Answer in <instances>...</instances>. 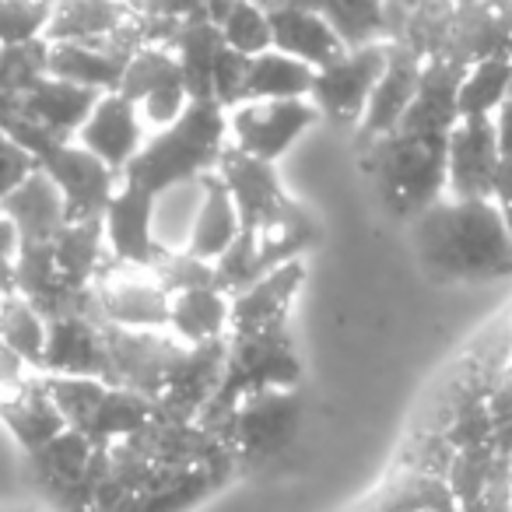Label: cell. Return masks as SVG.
Wrapping results in <instances>:
<instances>
[{
	"label": "cell",
	"mask_w": 512,
	"mask_h": 512,
	"mask_svg": "<svg viewBox=\"0 0 512 512\" xmlns=\"http://www.w3.org/2000/svg\"><path fill=\"white\" fill-rule=\"evenodd\" d=\"M53 0H0V43L46 39Z\"/></svg>",
	"instance_id": "39"
},
{
	"label": "cell",
	"mask_w": 512,
	"mask_h": 512,
	"mask_svg": "<svg viewBox=\"0 0 512 512\" xmlns=\"http://www.w3.org/2000/svg\"><path fill=\"white\" fill-rule=\"evenodd\" d=\"M0 337H4V344H8L32 372H43L46 316L39 313L25 295H18V292L0 295Z\"/></svg>",
	"instance_id": "34"
},
{
	"label": "cell",
	"mask_w": 512,
	"mask_h": 512,
	"mask_svg": "<svg viewBox=\"0 0 512 512\" xmlns=\"http://www.w3.org/2000/svg\"><path fill=\"white\" fill-rule=\"evenodd\" d=\"M299 418L302 407L295 390H260L242 397L232 414V432H228L239 467L249 470L278 460L292 446Z\"/></svg>",
	"instance_id": "4"
},
{
	"label": "cell",
	"mask_w": 512,
	"mask_h": 512,
	"mask_svg": "<svg viewBox=\"0 0 512 512\" xmlns=\"http://www.w3.org/2000/svg\"><path fill=\"white\" fill-rule=\"evenodd\" d=\"M43 372L46 376H99L109 383V348L102 323L92 316L46 320Z\"/></svg>",
	"instance_id": "17"
},
{
	"label": "cell",
	"mask_w": 512,
	"mask_h": 512,
	"mask_svg": "<svg viewBox=\"0 0 512 512\" xmlns=\"http://www.w3.org/2000/svg\"><path fill=\"white\" fill-rule=\"evenodd\" d=\"M386 50H390V43L348 46L330 64L316 67L313 92H309L316 113L337 127H358L372 88L386 67Z\"/></svg>",
	"instance_id": "5"
},
{
	"label": "cell",
	"mask_w": 512,
	"mask_h": 512,
	"mask_svg": "<svg viewBox=\"0 0 512 512\" xmlns=\"http://www.w3.org/2000/svg\"><path fill=\"white\" fill-rule=\"evenodd\" d=\"M239 211L232 204V193L221 183L218 172H207L200 179V197H197V214H193V225L186 232V253L200 256V260H218L228 246L239 235Z\"/></svg>",
	"instance_id": "25"
},
{
	"label": "cell",
	"mask_w": 512,
	"mask_h": 512,
	"mask_svg": "<svg viewBox=\"0 0 512 512\" xmlns=\"http://www.w3.org/2000/svg\"><path fill=\"white\" fill-rule=\"evenodd\" d=\"M0 425L8 428L11 439L22 446V453H32L53 435L64 432L67 421L46 390L43 372H32L18 383L0 386Z\"/></svg>",
	"instance_id": "19"
},
{
	"label": "cell",
	"mask_w": 512,
	"mask_h": 512,
	"mask_svg": "<svg viewBox=\"0 0 512 512\" xmlns=\"http://www.w3.org/2000/svg\"><path fill=\"white\" fill-rule=\"evenodd\" d=\"M134 15L123 0H53L46 39H109Z\"/></svg>",
	"instance_id": "30"
},
{
	"label": "cell",
	"mask_w": 512,
	"mask_h": 512,
	"mask_svg": "<svg viewBox=\"0 0 512 512\" xmlns=\"http://www.w3.org/2000/svg\"><path fill=\"white\" fill-rule=\"evenodd\" d=\"M228 144V113L214 99H190L179 120L169 127L151 130L148 141L123 169L120 179L144 186L148 193L176 190V186L197 183L200 176L218 169V158Z\"/></svg>",
	"instance_id": "2"
},
{
	"label": "cell",
	"mask_w": 512,
	"mask_h": 512,
	"mask_svg": "<svg viewBox=\"0 0 512 512\" xmlns=\"http://www.w3.org/2000/svg\"><path fill=\"white\" fill-rule=\"evenodd\" d=\"M148 123H144L141 109L120 92H102L95 99L88 120L81 123L78 137L74 141L81 148H88L92 155H99L109 169H116L123 176L134 155L141 151V144L148 141Z\"/></svg>",
	"instance_id": "15"
},
{
	"label": "cell",
	"mask_w": 512,
	"mask_h": 512,
	"mask_svg": "<svg viewBox=\"0 0 512 512\" xmlns=\"http://www.w3.org/2000/svg\"><path fill=\"white\" fill-rule=\"evenodd\" d=\"M214 25H218L225 46H232L235 53H246V57H256V53L274 46L271 15L256 0H228V8L221 11V18Z\"/></svg>",
	"instance_id": "36"
},
{
	"label": "cell",
	"mask_w": 512,
	"mask_h": 512,
	"mask_svg": "<svg viewBox=\"0 0 512 512\" xmlns=\"http://www.w3.org/2000/svg\"><path fill=\"white\" fill-rule=\"evenodd\" d=\"M228 316H232V295L221 292L218 285L186 288L172 295L169 330L183 344L218 341L228 337Z\"/></svg>",
	"instance_id": "28"
},
{
	"label": "cell",
	"mask_w": 512,
	"mask_h": 512,
	"mask_svg": "<svg viewBox=\"0 0 512 512\" xmlns=\"http://www.w3.org/2000/svg\"><path fill=\"white\" fill-rule=\"evenodd\" d=\"M0 211L11 218L22 246L53 242L60 228L67 225V204L60 197L57 183L43 169H36L22 186H15L8 197L0 200Z\"/></svg>",
	"instance_id": "22"
},
{
	"label": "cell",
	"mask_w": 512,
	"mask_h": 512,
	"mask_svg": "<svg viewBox=\"0 0 512 512\" xmlns=\"http://www.w3.org/2000/svg\"><path fill=\"white\" fill-rule=\"evenodd\" d=\"M158 197L144 186L120 179L116 193L102 211V235L116 264L127 267H155L165 246L158 239Z\"/></svg>",
	"instance_id": "9"
},
{
	"label": "cell",
	"mask_w": 512,
	"mask_h": 512,
	"mask_svg": "<svg viewBox=\"0 0 512 512\" xmlns=\"http://www.w3.org/2000/svg\"><path fill=\"white\" fill-rule=\"evenodd\" d=\"M25 376H32V369L8 348V344H4V337H0V386H11Z\"/></svg>",
	"instance_id": "44"
},
{
	"label": "cell",
	"mask_w": 512,
	"mask_h": 512,
	"mask_svg": "<svg viewBox=\"0 0 512 512\" xmlns=\"http://www.w3.org/2000/svg\"><path fill=\"white\" fill-rule=\"evenodd\" d=\"M36 169H39L36 158H32L8 130H0V200L8 197L15 186H22Z\"/></svg>",
	"instance_id": "42"
},
{
	"label": "cell",
	"mask_w": 512,
	"mask_h": 512,
	"mask_svg": "<svg viewBox=\"0 0 512 512\" xmlns=\"http://www.w3.org/2000/svg\"><path fill=\"white\" fill-rule=\"evenodd\" d=\"M267 15H271L274 50L306 60L309 67L330 64L337 53L348 50L334 32V25L309 4H278V8H267Z\"/></svg>",
	"instance_id": "23"
},
{
	"label": "cell",
	"mask_w": 512,
	"mask_h": 512,
	"mask_svg": "<svg viewBox=\"0 0 512 512\" xmlns=\"http://www.w3.org/2000/svg\"><path fill=\"white\" fill-rule=\"evenodd\" d=\"M460 78L463 64L425 60L418 92H414L397 130H407V134H449L453 123L460 120Z\"/></svg>",
	"instance_id": "20"
},
{
	"label": "cell",
	"mask_w": 512,
	"mask_h": 512,
	"mask_svg": "<svg viewBox=\"0 0 512 512\" xmlns=\"http://www.w3.org/2000/svg\"><path fill=\"white\" fill-rule=\"evenodd\" d=\"M495 134H498V179L491 197L502 207L505 221L512 228V88H509V99L495 113Z\"/></svg>",
	"instance_id": "40"
},
{
	"label": "cell",
	"mask_w": 512,
	"mask_h": 512,
	"mask_svg": "<svg viewBox=\"0 0 512 512\" xmlns=\"http://www.w3.org/2000/svg\"><path fill=\"white\" fill-rule=\"evenodd\" d=\"M495 179V116H460L446 137V197H491Z\"/></svg>",
	"instance_id": "13"
},
{
	"label": "cell",
	"mask_w": 512,
	"mask_h": 512,
	"mask_svg": "<svg viewBox=\"0 0 512 512\" xmlns=\"http://www.w3.org/2000/svg\"><path fill=\"white\" fill-rule=\"evenodd\" d=\"M46 390H50L53 404L60 407L67 428H78V432H88L95 411H99L102 397H106L109 383L99 376H46Z\"/></svg>",
	"instance_id": "37"
},
{
	"label": "cell",
	"mask_w": 512,
	"mask_h": 512,
	"mask_svg": "<svg viewBox=\"0 0 512 512\" xmlns=\"http://www.w3.org/2000/svg\"><path fill=\"white\" fill-rule=\"evenodd\" d=\"M116 92L127 95V99L141 109L148 130L169 127V123L179 120L183 109L190 106V92H186L176 53L162 43H144L141 50L127 60Z\"/></svg>",
	"instance_id": "7"
},
{
	"label": "cell",
	"mask_w": 512,
	"mask_h": 512,
	"mask_svg": "<svg viewBox=\"0 0 512 512\" xmlns=\"http://www.w3.org/2000/svg\"><path fill=\"white\" fill-rule=\"evenodd\" d=\"M446 137L390 130L362 141V169L393 218L411 221L446 197Z\"/></svg>",
	"instance_id": "3"
},
{
	"label": "cell",
	"mask_w": 512,
	"mask_h": 512,
	"mask_svg": "<svg viewBox=\"0 0 512 512\" xmlns=\"http://www.w3.org/2000/svg\"><path fill=\"white\" fill-rule=\"evenodd\" d=\"M123 4H130V8H134V11L141 8V0H123Z\"/></svg>",
	"instance_id": "45"
},
{
	"label": "cell",
	"mask_w": 512,
	"mask_h": 512,
	"mask_svg": "<svg viewBox=\"0 0 512 512\" xmlns=\"http://www.w3.org/2000/svg\"><path fill=\"white\" fill-rule=\"evenodd\" d=\"M46 74V39L0 43V95H22Z\"/></svg>",
	"instance_id": "38"
},
{
	"label": "cell",
	"mask_w": 512,
	"mask_h": 512,
	"mask_svg": "<svg viewBox=\"0 0 512 512\" xmlns=\"http://www.w3.org/2000/svg\"><path fill=\"white\" fill-rule=\"evenodd\" d=\"M221 46H225V39H221L218 25L207 18V11L179 22V32L169 50L176 53V64L183 71L190 99H214V64H218Z\"/></svg>",
	"instance_id": "26"
},
{
	"label": "cell",
	"mask_w": 512,
	"mask_h": 512,
	"mask_svg": "<svg viewBox=\"0 0 512 512\" xmlns=\"http://www.w3.org/2000/svg\"><path fill=\"white\" fill-rule=\"evenodd\" d=\"M102 323L127 330H169L172 295L162 288L151 267H127L109 256L106 271L95 281Z\"/></svg>",
	"instance_id": "8"
},
{
	"label": "cell",
	"mask_w": 512,
	"mask_h": 512,
	"mask_svg": "<svg viewBox=\"0 0 512 512\" xmlns=\"http://www.w3.org/2000/svg\"><path fill=\"white\" fill-rule=\"evenodd\" d=\"M228 481L235 477L225 470L200 467V463H183V467L155 463L141 488L116 512H193L221 488H228Z\"/></svg>",
	"instance_id": "16"
},
{
	"label": "cell",
	"mask_w": 512,
	"mask_h": 512,
	"mask_svg": "<svg viewBox=\"0 0 512 512\" xmlns=\"http://www.w3.org/2000/svg\"><path fill=\"white\" fill-rule=\"evenodd\" d=\"M246 71H249L246 53H235L232 46H221L218 64H214V88H211L218 106L232 109L246 99Z\"/></svg>",
	"instance_id": "41"
},
{
	"label": "cell",
	"mask_w": 512,
	"mask_h": 512,
	"mask_svg": "<svg viewBox=\"0 0 512 512\" xmlns=\"http://www.w3.org/2000/svg\"><path fill=\"white\" fill-rule=\"evenodd\" d=\"M228 113V144L264 162H278L316 120L313 99H246Z\"/></svg>",
	"instance_id": "6"
},
{
	"label": "cell",
	"mask_w": 512,
	"mask_h": 512,
	"mask_svg": "<svg viewBox=\"0 0 512 512\" xmlns=\"http://www.w3.org/2000/svg\"><path fill=\"white\" fill-rule=\"evenodd\" d=\"M18 249H22V239H18L15 225L4 211H0V292H15V264H18Z\"/></svg>",
	"instance_id": "43"
},
{
	"label": "cell",
	"mask_w": 512,
	"mask_h": 512,
	"mask_svg": "<svg viewBox=\"0 0 512 512\" xmlns=\"http://www.w3.org/2000/svg\"><path fill=\"white\" fill-rule=\"evenodd\" d=\"M407 225L432 278L474 285L512 274V228L495 197H439Z\"/></svg>",
	"instance_id": "1"
},
{
	"label": "cell",
	"mask_w": 512,
	"mask_h": 512,
	"mask_svg": "<svg viewBox=\"0 0 512 512\" xmlns=\"http://www.w3.org/2000/svg\"><path fill=\"white\" fill-rule=\"evenodd\" d=\"M313 78H316V67H309L306 60L288 57V53L271 46V50L249 57L246 99H309Z\"/></svg>",
	"instance_id": "31"
},
{
	"label": "cell",
	"mask_w": 512,
	"mask_h": 512,
	"mask_svg": "<svg viewBox=\"0 0 512 512\" xmlns=\"http://www.w3.org/2000/svg\"><path fill=\"white\" fill-rule=\"evenodd\" d=\"M302 281H306V264L302 260H288V264L267 271L264 278H256L249 288L232 295V316H228V334L232 330L264 327L274 320H288L295 295H299Z\"/></svg>",
	"instance_id": "24"
},
{
	"label": "cell",
	"mask_w": 512,
	"mask_h": 512,
	"mask_svg": "<svg viewBox=\"0 0 512 512\" xmlns=\"http://www.w3.org/2000/svg\"><path fill=\"white\" fill-rule=\"evenodd\" d=\"M421 67H425V57H418L411 46L390 43L386 67L379 74L376 88H372L362 123H358V137L362 141H372V137H383L390 130H397V123L404 120L407 106H411L414 92H418Z\"/></svg>",
	"instance_id": "18"
},
{
	"label": "cell",
	"mask_w": 512,
	"mask_h": 512,
	"mask_svg": "<svg viewBox=\"0 0 512 512\" xmlns=\"http://www.w3.org/2000/svg\"><path fill=\"white\" fill-rule=\"evenodd\" d=\"M99 95L102 92H95V88L43 74V78L32 81V85L18 95V106H22V113L32 116L39 127L50 130V134L64 137V141H74Z\"/></svg>",
	"instance_id": "21"
},
{
	"label": "cell",
	"mask_w": 512,
	"mask_h": 512,
	"mask_svg": "<svg viewBox=\"0 0 512 512\" xmlns=\"http://www.w3.org/2000/svg\"><path fill=\"white\" fill-rule=\"evenodd\" d=\"M225 358H228V337L183 344L176 365L165 376L162 393L155 397L158 414L179 421L197 418L211 404L214 393H218L221 379H225Z\"/></svg>",
	"instance_id": "12"
},
{
	"label": "cell",
	"mask_w": 512,
	"mask_h": 512,
	"mask_svg": "<svg viewBox=\"0 0 512 512\" xmlns=\"http://www.w3.org/2000/svg\"><path fill=\"white\" fill-rule=\"evenodd\" d=\"M102 330L109 348V383L141 390L155 400L183 341L172 330H127L116 323H102Z\"/></svg>",
	"instance_id": "10"
},
{
	"label": "cell",
	"mask_w": 512,
	"mask_h": 512,
	"mask_svg": "<svg viewBox=\"0 0 512 512\" xmlns=\"http://www.w3.org/2000/svg\"><path fill=\"white\" fill-rule=\"evenodd\" d=\"M39 169L57 183L60 197L67 204V221L102 218L109 197L120 186V172L109 169L99 155L81 148L78 141H60L39 158Z\"/></svg>",
	"instance_id": "11"
},
{
	"label": "cell",
	"mask_w": 512,
	"mask_h": 512,
	"mask_svg": "<svg viewBox=\"0 0 512 512\" xmlns=\"http://www.w3.org/2000/svg\"><path fill=\"white\" fill-rule=\"evenodd\" d=\"M512 88V53L481 57L463 67L460 116H495Z\"/></svg>",
	"instance_id": "33"
},
{
	"label": "cell",
	"mask_w": 512,
	"mask_h": 512,
	"mask_svg": "<svg viewBox=\"0 0 512 512\" xmlns=\"http://www.w3.org/2000/svg\"><path fill=\"white\" fill-rule=\"evenodd\" d=\"M306 4L334 25L344 46L386 43L383 0H306Z\"/></svg>",
	"instance_id": "35"
},
{
	"label": "cell",
	"mask_w": 512,
	"mask_h": 512,
	"mask_svg": "<svg viewBox=\"0 0 512 512\" xmlns=\"http://www.w3.org/2000/svg\"><path fill=\"white\" fill-rule=\"evenodd\" d=\"M214 172H218L221 183L232 193V204L239 211V225L253 228V232L278 218L288 200H292L285 193V186H281L278 172H274V162L246 155L235 144H225Z\"/></svg>",
	"instance_id": "14"
},
{
	"label": "cell",
	"mask_w": 512,
	"mask_h": 512,
	"mask_svg": "<svg viewBox=\"0 0 512 512\" xmlns=\"http://www.w3.org/2000/svg\"><path fill=\"white\" fill-rule=\"evenodd\" d=\"M376 512H460L456 495L449 488L446 474H435L425 467H404L400 463L397 474L379 488Z\"/></svg>",
	"instance_id": "29"
},
{
	"label": "cell",
	"mask_w": 512,
	"mask_h": 512,
	"mask_svg": "<svg viewBox=\"0 0 512 512\" xmlns=\"http://www.w3.org/2000/svg\"><path fill=\"white\" fill-rule=\"evenodd\" d=\"M53 260L71 288H95L99 274L109 264L106 235H102V218H78L67 221L60 235L53 239Z\"/></svg>",
	"instance_id": "27"
},
{
	"label": "cell",
	"mask_w": 512,
	"mask_h": 512,
	"mask_svg": "<svg viewBox=\"0 0 512 512\" xmlns=\"http://www.w3.org/2000/svg\"><path fill=\"white\" fill-rule=\"evenodd\" d=\"M155 418H158V404L148 397V393L109 383L106 397H102L99 411H95V418L85 435L95 442V446H113V442L148 428Z\"/></svg>",
	"instance_id": "32"
}]
</instances>
